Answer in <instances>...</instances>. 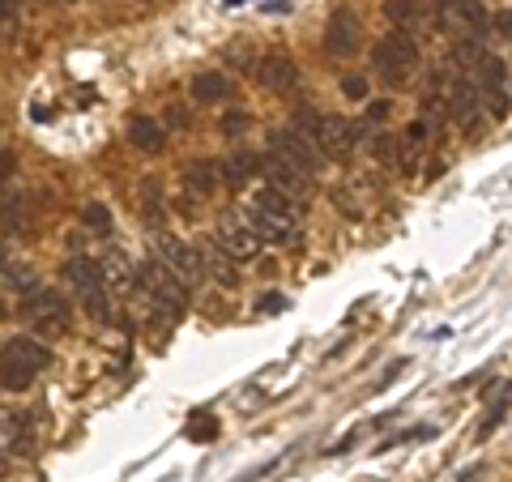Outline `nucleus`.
<instances>
[{
    "label": "nucleus",
    "instance_id": "31",
    "mask_svg": "<svg viewBox=\"0 0 512 482\" xmlns=\"http://www.w3.org/2000/svg\"><path fill=\"white\" fill-rule=\"evenodd\" d=\"M22 0H5V26H13V13H18Z\"/></svg>",
    "mask_w": 512,
    "mask_h": 482
},
{
    "label": "nucleus",
    "instance_id": "33",
    "mask_svg": "<svg viewBox=\"0 0 512 482\" xmlns=\"http://www.w3.org/2000/svg\"><path fill=\"white\" fill-rule=\"evenodd\" d=\"M389 116V103H372V120H384Z\"/></svg>",
    "mask_w": 512,
    "mask_h": 482
},
{
    "label": "nucleus",
    "instance_id": "11",
    "mask_svg": "<svg viewBox=\"0 0 512 482\" xmlns=\"http://www.w3.org/2000/svg\"><path fill=\"white\" fill-rule=\"evenodd\" d=\"M269 154H278V158H286L291 167H299V171H316L320 167V154L316 146H312V137H303L299 128L291 124V128H278V133H269Z\"/></svg>",
    "mask_w": 512,
    "mask_h": 482
},
{
    "label": "nucleus",
    "instance_id": "20",
    "mask_svg": "<svg viewBox=\"0 0 512 482\" xmlns=\"http://www.w3.org/2000/svg\"><path fill=\"white\" fill-rule=\"evenodd\" d=\"M30 444H35V436H30V414H9L5 419V448L26 457Z\"/></svg>",
    "mask_w": 512,
    "mask_h": 482
},
{
    "label": "nucleus",
    "instance_id": "29",
    "mask_svg": "<svg viewBox=\"0 0 512 482\" xmlns=\"http://www.w3.org/2000/svg\"><path fill=\"white\" fill-rule=\"evenodd\" d=\"M167 124H171V128H188V124H192V116H188V111H184L180 103H175V107L167 111Z\"/></svg>",
    "mask_w": 512,
    "mask_h": 482
},
{
    "label": "nucleus",
    "instance_id": "12",
    "mask_svg": "<svg viewBox=\"0 0 512 482\" xmlns=\"http://www.w3.org/2000/svg\"><path fill=\"white\" fill-rule=\"evenodd\" d=\"M265 188H278L282 197H291V201H308L312 197V175L308 171H299V167H291L286 158H278V154H265Z\"/></svg>",
    "mask_w": 512,
    "mask_h": 482
},
{
    "label": "nucleus",
    "instance_id": "7",
    "mask_svg": "<svg viewBox=\"0 0 512 482\" xmlns=\"http://www.w3.org/2000/svg\"><path fill=\"white\" fill-rule=\"evenodd\" d=\"M141 291L150 295V303H154V312H167V316H180V308L188 303V286L175 278V273L158 261V256H150L146 265H141Z\"/></svg>",
    "mask_w": 512,
    "mask_h": 482
},
{
    "label": "nucleus",
    "instance_id": "10",
    "mask_svg": "<svg viewBox=\"0 0 512 482\" xmlns=\"http://www.w3.org/2000/svg\"><path fill=\"white\" fill-rule=\"evenodd\" d=\"M22 316L47 337L69 329V303H64V295H56V291H30L22 303Z\"/></svg>",
    "mask_w": 512,
    "mask_h": 482
},
{
    "label": "nucleus",
    "instance_id": "8",
    "mask_svg": "<svg viewBox=\"0 0 512 482\" xmlns=\"http://www.w3.org/2000/svg\"><path fill=\"white\" fill-rule=\"evenodd\" d=\"M154 256L188 286V291L205 278V261H201V248H197V244H184V239H175V235H158Z\"/></svg>",
    "mask_w": 512,
    "mask_h": 482
},
{
    "label": "nucleus",
    "instance_id": "6",
    "mask_svg": "<svg viewBox=\"0 0 512 482\" xmlns=\"http://www.w3.org/2000/svg\"><path fill=\"white\" fill-rule=\"evenodd\" d=\"M436 22L453 39H483L491 35V13L483 0H436Z\"/></svg>",
    "mask_w": 512,
    "mask_h": 482
},
{
    "label": "nucleus",
    "instance_id": "21",
    "mask_svg": "<svg viewBox=\"0 0 512 482\" xmlns=\"http://www.w3.org/2000/svg\"><path fill=\"white\" fill-rule=\"evenodd\" d=\"M384 18H389L397 30H406L423 18V5L419 0H384Z\"/></svg>",
    "mask_w": 512,
    "mask_h": 482
},
{
    "label": "nucleus",
    "instance_id": "32",
    "mask_svg": "<svg viewBox=\"0 0 512 482\" xmlns=\"http://www.w3.org/2000/svg\"><path fill=\"white\" fill-rule=\"evenodd\" d=\"M239 128H244V116L235 111V116H227V133H239Z\"/></svg>",
    "mask_w": 512,
    "mask_h": 482
},
{
    "label": "nucleus",
    "instance_id": "13",
    "mask_svg": "<svg viewBox=\"0 0 512 482\" xmlns=\"http://www.w3.org/2000/svg\"><path fill=\"white\" fill-rule=\"evenodd\" d=\"M252 77L274 94H291L299 86V64L291 56H282V52H269V56H261L252 64Z\"/></svg>",
    "mask_w": 512,
    "mask_h": 482
},
{
    "label": "nucleus",
    "instance_id": "30",
    "mask_svg": "<svg viewBox=\"0 0 512 482\" xmlns=\"http://www.w3.org/2000/svg\"><path fill=\"white\" fill-rule=\"evenodd\" d=\"M188 436H192V440H210V436H214V423H210V419H201L197 427H188Z\"/></svg>",
    "mask_w": 512,
    "mask_h": 482
},
{
    "label": "nucleus",
    "instance_id": "17",
    "mask_svg": "<svg viewBox=\"0 0 512 482\" xmlns=\"http://www.w3.org/2000/svg\"><path fill=\"white\" fill-rule=\"evenodd\" d=\"M252 175H265V154L235 150L227 163H222V180H227V184H244V180H252Z\"/></svg>",
    "mask_w": 512,
    "mask_h": 482
},
{
    "label": "nucleus",
    "instance_id": "14",
    "mask_svg": "<svg viewBox=\"0 0 512 482\" xmlns=\"http://www.w3.org/2000/svg\"><path fill=\"white\" fill-rule=\"evenodd\" d=\"M325 47L333 56H350V52H359V18L350 9H338L329 18L325 26Z\"/></svg>",
    "mask_w": 512,
    "mask_h": 482
},
{
    "label": "nucleus",
    "instance_id": "27",
    "mask_svg": "<svg viewBox=\"0 0 512 482\" xmlns=\"http://www.w3.org/2000/svg\"><path fill=\"white\" fill-rule=\"evenodd\" d=\"M282 308H286V299H282V295H265L261 303H256V312H261V316H278Z\"/></svg>",
    "mask_w": 512,
    "mask_h": 482
},
{
    "label": "nucleus",
    "instance_id": "28",
    "mask_svg": "<svg viewBox=\"0 0 512 482\" xmlns=\"http://www.w3.org/2000/svg\"><path fill=\"white\" fill-rule=\"evenodd\" d=\"M342 90H346V99H367V82H363V77H346Z\"/></svg>",
    "mask_w": 512,
    "mask_h": 482
},
{
    "label": "nucleus",
    "instance_id": "25",
    "mask_svg": "<svg viewBox=\"0 0 512 482\" xmlns=\"http://www.w3.org/2000/svg\"><path fill=\"white\" fill-rule=\"evenodd\" d=\"M22 210H26V201H13V197L5 201V235H13V227H22V222H26Z\"/></svg>",
    "mask_w": 512,
    "mask_h": 482
},
{
    "label": "nucleus",
    "instance_id": "1",
    "mask_svg": "<svg viewBox=\"0 0 512 482\" xmlns=\"http://www.w3.org/2000/svg\"><path fill=\"white\" fill-rule=\"evenodd\" d=\"M248 218H252V227L261 231L265 244H274V248L299 244L303 205L291 201V197H282L278 188H261V192H256V197L248 201Z\"/></svg>",
    "mask_w": 512,
    "mask_h": 482
},
{
    "label": "nucleus",
    "instance_id": "5",
    "mask_svg": "<svg viewBox=\"0 0 512 482\" xmlns=\"http://www.w3.org/2000/svg\"><path fill=\"white\" fill-rule=\"evenodd\" d=\"M47 363H52V350H47L43 342H35V337H9L5 355H0V376H5V389L9 393L26 389V384L35 380Z\"/></svg>",
    "mask_w": 512,
    "mask_h": 482
},
{
    "label": "nucleus",
    "instance_id": "18",
    "mask_svg": "<svg viewBox=\"0 0 512 482\" xmlns=\"http://www.w3.org/2000/svg\"><path fill=\"white\" fill-rule=\"evenodd\" d=\"M218 184H222V163H210V158H201V163H192L184 171V188L192 197H210Z\"/></svg>",
    "mask_w": 512,
    "mask_h": 482
},
{
    "label": "nucleus",
    "instance_id": "16",
    "mask_svg": "<svg viewBox=\"0 0 512 482\" xmlns=\"http://www.w3.org/2000/svg\"><path fill=\"white\" fill-rule=\"evenodd\" d=\"M231 94H235V82L227 73H218V69L192 77V99L197 103H222V99H231Z\"/></svg>",
    "mask_w": 512,
    "mask_h": 482
},
{
    "label": "nucleus",
    "instance_id": "9",
    "mask_svg": "<svg viewBox=\"0 0 512 482\" xmlns=\"http://www.w3.org/2000/svg\"><path fill=\"white\" fill-rule=\"evenodd\" d=\"M214 235H218V244L235 256V261H252V256H261V248H265V239H261V231L252 227L248 210L222 214V222H218Z\"/></svg>",
    "mask_w": 512,
    "mask_h": 482
},
{
    "label": "nucleus",
    "instance_id": "24",
    "mask_svg": "<svg viewBox=\"0 0 512 482\" xmlns=\"http://www.w3.org/2000/svg\"><path fill=\"white\" fill-rule=\"evenodd\" d=\"M82 227L107 235V231H111V214H107V205H99V201L86 205V210H82Z\"/></svg>",
    "mask_w": 512,
    "mask_h": 482
},
{
    "label": "nucleus",
    "instance_id": "22",
    "mask_svg": "<svg viewBox=\"0 0 512 482\" xmlns=\"http://www.w3.org/2000/svg\"><path fill=\"white\" fill-rule=\"evenodd\" d=\"M163 210H167L163 184H158V180H146V184H141V214H146V222H163Z\"/></svg>",
    "mask_w": 512,
    "mask_h": 482
},
{
    "label": "nucleus",
    "instance_id": "19",
    "mask_svg": "<svg viewBox=\"0 0 512 482\" xmlns=\"http://www.w3.org/2000/svg\"><path fill=\"white\" fill-rule=\"evenodd\" d=\"M128 141H133L137 150H146V154H158L167 146V133H163V124H158L154 116H137L133 124H128Z\"/></svg>",
    "mask_w": 512,
    "mask_h": 482
},
{
    "label": "nucleus",
    "instance_id": "15",
    "mask_svg": "<svg viewBox=\"0 0 512 482\" xmlns=\"http://www.w3.org/2000/svg\"><path fill=\"white\" fill-rule=\"evenodd\" d=\"M201 261H205V278H214L218 286H235L239 282V273H235V256L227 252V248H222L218 244V235H210V239H201Z\"/></svg>",
    "mask_w": 512,
    "mask_h": 482
},
{
    "label": "nucleus",
    "instance_id": "23",
    "mask_svg": "<svg viewBox=\"0 0 512 482\" xmlns=\"http://www.w3.org/2000/svg\"><path fill=\"white\" fill-rule=\"evenodd\" d=\"M5 291H35V278H30L26 265L5 261Z\"/></svg>",
    "mask_w": 512,
    "mask_h": 482
},
{
    "label": "nucleus",
    "instance_id": "4",
    "mask_svg": "<svg viewBox=\"0 0 512 482\" xmlns=\"http://www.w3.org/2000/svg\"><path fill=\"white\" fill-rule=\"evenodd\" d=\"M64 278H69V286L82 295L86 312L94 320L111 316V282H107V269L94 261V256H69V261H64Z\"/></svg>",
    "mask_w": 512,
    "mask_h": 482
},
{
    "label": "nucleus",
    "instance_id": "2",
    "mask_svg": "<svg viewBox=\"0 0 512 482\" xmlns=\"http://www.w3.org/2000/svg\"><path fill=\"white\" fill-rule=\"evenodd\" d=\"M295 128L303 137H312V146L333 158V163H350V154H355V141H359V128L350 124L346 116H320V111H308L303 107L295 116Z\"/></svg>",
    "mask_w": 512,
    "mask_h": 482
},
{
    "label": "nucleus",
    "instance_id": "3",
    "mask_svg": "<svg viewBox=\"0 0 512 482\" xmlns=\"http://www.w3.org/2000/svg\"><path fill=\"white\" fill-rule=\"evenodd\" d=\"M372 69L380 82H389L393 90L406 86L414 73H419V43H414L406 30H393L372 47Z\"/></svg>",
    "mask_w": 512,
    "mask_h": 482
},
{
    "label": "nucleus",
    "instance_id": "26",
    "mask_svg": "<svg viewBox=\"0 0 512 482\" xmlns=\"http://www.w3.org/2000/svg\"><path fill=\"white\" fill-rule=\"evenodd\" d=\"M491 35L495 39H504V43H512V9H500L491 18Z\"/></svg>",
    "mask_w": 512,
    "mask_h": 482
}]
</instances>
